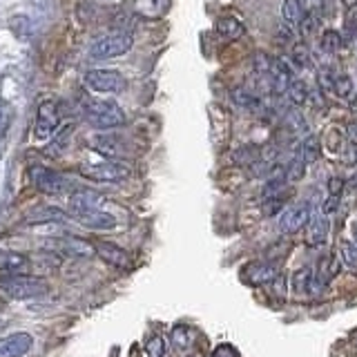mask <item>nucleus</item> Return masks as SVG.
<instances>
[{"label":"nucleus","instance_id":"44","mask_svg":"<svg viewBox=\"0 0 357 357\" xmlns=\"http://www.w3.org/2000/svg\"><path fill=\"white\" fill-rule=\"evenodd\" d=\"M342 188H344L342 178H337V176L331 178V181H328V195H342Z\"/></svg>","mask_w":357,"mask_h":357},{"label":"nucleus","instance_id":"35","mask_svg":"<svg viewBox=\"0 0 357 357\" xmlns=\"http://www.w3.org/2000/svg\"><path fill=\"white\" fill-rule=\"evenodd\" d=\"M293 63L297 67H308L310 65V50H308V45H304V43L295 45V47H293Z\"/></svg>","mask_w":357,"mask_h":357},{"label":"nucleus","instance_id":"16","mask_svg":"<svg viewBox=\"0 0 357 357\" xmlns=\"http://www.w3.org/2000/svg\"><path fill=\"white\" fill-rule=\"evenodd\" d=\"M94 150L100 152L103 156H109V159H119V156H126V145L119 137H112V134H100V137H94L92 141Z\"/></svg>","mask_w":357,"mask_h":357},{"label":"nucleus","instance_id":"45","mask_svg":"<svg viewBox=\"0 0 357 357\" xmlns=\"http://www.w3.org/2000/svg\"><path fill=\"white\" fill-rule=\"evenodd\" d=\"M5 112H3V107H0V137H5V132H7V114Z\"/></svg>","mask_w":357,"mask_h":357},{"label":"nucleus","instance_id":"32","mask_svg":"<svg viewBox=\"0 0 357 357\" xmlns=\"http://www.w3.org/2000/svg\"><path fill=\"white\" fill-rule=\"evenodd\" d=\"M340 252H342L344 264L349 266L351 271H357V245H355V243H351V241H342Z\"/></svg>","mask_w":357,"mask_h":357},{"label":"nucleus","instance_id":"8","mask_svg":"<svg viewBox=\"0 0 357 357\" xmlns=\"http://www.w3.org/2000/svg\"><path fill=\"white\" fill-rule=\"evenodd\" d=\"M277 275H279V268L268 261H250L241 271V279L250 286L268 284V282H273V279H277Z\"/></svg>","mask_w":357,"mask_h":357},{"label":"nucleus","instance_id":"48","mask_svg":"<svg viewBox=\"0 0 357 357\" xmlns=\"http://www.w3.org/2000/svg\"><path fill=\"white\" fill-rule=\"evenodd\" d=\"M353 237H355V241H357V221L353 223Z\"/></svg>","mask_w":357,"mask_h":357},{"label":"nucleus","instance_id":"25","mask_svg":"<svg viewBox=\"0 0 357 357\" xmlns=\"http://www.w3.org/2000/svg\"><path fill=\"white\" fill-rule=\"evenodd\" d=\"M301 159H304L306 163H315L319 159L321 154V141L315 137V134H310V137L304 139V143H301Z\"/></svg>","mask_w":357,"mask_h":357},{"label":"nucleus","instance_id":"41","mask_svg":"<svg viewBox=\"0 0 357 357\" xmlns=\"http://www.w3.org/2000/svg\"><path fill=\"white\" fill-rule=\"evenodd\" d=\"M340 208V195H328V199L324 201V206H321V212L324 215H331V212H335Z\"/></svg>","mask_w":357,"mask_h":357},{"label":"nucleus","instance_id":"37","mask_svg":"<svg viewBox=\"0 0 357 357\" xmlns=\"http://www.w3.org/2000/svg\"><path fill=\"white\" fill-rule=\"evenodd\" d=\"M346 33L351 38H357V5H353L346 11Z\"/></svg>","mask_w":357,"mask_h":357},{"label":"nucleus","instance_id":"40","mask_svg":"<svg viewBox=\"0 0 357 357\" xmlns=\"http://www.w3.org/2000/svg\"><path fill=\"white\" fill-rule=\"evenodd\" d=\"M317 81H319V87L324 89V92H333V81H335V78L331 76L328 70H321L319 76H317Z\"/></svg>","mask_w":357,"mask_h":357},{"label":"nucleus","instance_id":"29","mask_svg":"<svg viewBox=\"0 0 357 357\" xmlns=\"http://www.w3.org/2000/svg\"><path fill=\"white\" fill-rule=\"evenodd\" d=\"M333 92L335 96H340V98H349L353 94V78L349 74H340V76H335V81H333Z\"/></svg>","mask_w":357,"mask_h":357},{"label":"nucleus","instance_id":"42","mask_svg":"<svg viewBox=\"0 0 357 357\" xmlns=\"http://www.w3.org/2000/svg\"><path fill=\"white\" fill-rule=\"evenodd\" d=\"M212 357H239V355H237V351H234L230 344H221V346H217V349H215Z\"/></svg>","mask_w":357,"mask_h":357},{"label":"nucleus","instance_id":"47","mask_svg":"<svg viewBox=\"0 0 357 357\" xmlns=\"http://www.w3.org/2000/svg\"><path fill=\"white\" fill-rule=\"evenodd\" d=\"M351 107L357 109V94H351Z\"/></svg>","mask_w":357,"mask_h":357},{"label":"nucleus","instance_id":"27","mask_svg":"<svg viewBox=\"0 0 357 357\" xmlns=\"http://www.w3.org/2000/svg\"><path fill=\"white\" fill-rule=\"evenodd\" d=\"M190 344H192V331L185 326H176L172 331V346L176 351H188Z\"/></svg>","mask_w":357,"mask_h":357},{"label":"nucleus","instance_id":"11","mask_svg":"<svg viewBox=\"0 0 357 357\" xmlns=\"http://www.w3.org/2000/svg\"><path fill=\"white\" fill-rule=\"evenodd\" d=\"M31 335L29 333H14L0 340V357H22L31 351Z\"/></svg>","mask_w":357,"mask_h":357},{"label":"nucleus","instance_id":"33","mask_svg":"<svg viewBox=\"0 0 357 357\" xmlns=\"http://www.w3.org/2000/svg\"><path fill=\"white\" fill-rule=\"evenodd\" d=\"M261 156V150L252 148V145H245V148H241L239 152H234V161L237 163H245V165H252L257 159Z\"/></svg>","mask_w":357,"mask_h":357},{"label":"nucleus","instance_id":"18","mask_svg":"<svg viewBox=\"0 0 357 357\" xmlns=\"http://www.w3.org/2000/svg\"><path fill=\"white\" fill-rule=\"evenodd\" d=\"M76 219L81 221L85 228H92V230H112V228H116V219L112 215H107V212H103V210L87 212V215H81Z\"/></svg>","mask_w":357,"mask_h":357},{"label":"nucleus","instance_id":"1","mask_svg":"<svg viewBox=\"0 0 357 357\" xmlns=\"http://www.w3.org/2000/svg\"><path fill=\"white\" fill-rule=\"evenodd\" d=\"M85 119L96 130H114L126 123V114L114 100H89L85 105Z\"/></svg>","mask_w":357,"mask_h":357},{"label":"nucleus","instance_id":"17","mask_svg":"<svg viewBox=\"0 0 357 357\" xmlns=\"http://www.w3.org/2000/svg\"><path fill=\"white\" fill-rule=\"evenodd\" d=\"M56 250H63L65 255L76 257V259H87V257L94 255V245H89L83 239H74V237H67V239H59L56 241Z\"/></svg>","mask_w":357,"mask_h":357},{"label":"nucleus","instance_id":"9","mask_svg":"<svg viewBox=\"0 0 357 357\" xmlns=\"http://www.w3.org/2000/svg\"><path fill=\"white\" fill-rule=\"evenodd\" d=\"M94 252L105 264L114 266V268H130L132 266V257L123 250L121 245L112 243V241H94Z\"/></svg>","mask_w":357,"mask_h":357},{"label":"nucleus","instance_id":"15","mask_svg":"<svg viewBox=\"0 0 357 357\" xmlns=\"http://www.w3.org/2000/svg\"><path fill=\"white\" fill-rule=\"evenodd\" d=\"M27 271V257L11 250H0V273L7 277L22 275Z\"/></svg>","mask_w":357,"mask_h":357},{"label":"nucleus","instance_id":"7","mask_svg":"<svg viewBox=\"0 0 357 357\" xmlns=\"http://www.w3.org/2000/svg\"><path fill=\"white\" fill-rule=\"evenodd\" d=\"M31 178H33V185L45 195H63L65 190L70 188V181H67L63 174L47 170V167H33Z\"/></svg>","mask_w":357,"mask_h":357},{"label":"nucleus","instance_id":"13","mask_svg":"<svg viewBox=\"0 0 357 357\" xmlns=\"http://www.w3.org/2000/svg\"><path fill=\"white\" fill-rule=\"evenodd\" d=\"M268 78H271L273 89H275L277 94H286L290 83L295 81L293 72H290V67H288V63L282 61V59H273V65H271V72H268Z\"/></svg>","mask_w":357,"mask_h":357},{"label":"nucleus","instance_id":"23","mask_svg":"<svg viewBox=\"0 0 357 357\" xmlns=\"http://www.w3.org/2000/svg\"><path fill=\"white\" fill-rule=\"evenodd\" d=\"M65 219V212L54 208V206H40L36 210H31L29 215L25 217L27 223H40V221H63Z\"/></svg>","mask_w":357,"mask_h":357},{"label":"nucleus","instance_id":"14","mask_svg":"<svg viewBox=\"0 0 357 357\" xmlns=\"http://www.w3.org/2000/svg\"><path fill=\"white\" fill-rule=\"evenodd\" d=\"M328 237V219L324 212H312L306 223V243L308 245H321Z\"/></svg>","mask_w":357,"mask_h":357},{"label":"nucleus","instance_id":"4","mask_svg":"<svg viewBox=\"0 0 357 357\" xmlns=\"http://www.w3.org/2000/svg\"><path fill=\"white\" fill-rule=\"evenodd\" d=\"M81 174L92 178V181L116 183V181H123V178L130 176V167L123 163H116V161H107V163H96V165H83Z\"/></svg>","mask_w":357,"mask_h":357},{"label":"nucleus","instance_id":"24","mask_svg":"<svg viewBox=\"0 0 357 357\" xmlns=\"http://www.w3.org/2000/svg\"><path fill=\"white\" fill-rule=\"evenodd\" d=\"M317 279L321 284H328L331 279L337 275V264H335V257L333 255H321L319 261H317Z\"/></svg>","mask_w":357,"mask_h":357},{"label":"nucleus","instance_id":"39","mask_svg":"<svg viewBox=\"0 0 357 357\" xmlns=\"http://www.w3.org/2000/svg\"><path fill=\"white\" fill-rule=\"evenodd\" d=\"M328 150L335 152V154L342 152V134L335 130V128L328 130Z\"/></svg>","mask_w":357,"mask_h":357},{"label":"nucleus","instance_id":"31","mask_svg":"<svg viewBox=\"0 0 357 357\" xmlns=\"http://www.w3.org/2000/svg\"><path fill=\"white\" fill-rule=\"evenodd\" d=\"M304 172H306V161L301 159V154H299L297 159H293V161H290V165L286 167V181L295 183V181H299L301 176H304Z\"/></svg>","mask_w":357,"mask_h":357},{"label":"nucleus","instance_id":"34","mask_svg":"<svg viewBox=\"0 0 357 357\" xmlns=\"http://www.w3.org/2000/svg\"><path fill=\"white\" fill-rule=\"evenodd\" d=\"M165 353V340L161 337V335H154V337L148 340V344H145V355L148 357H163Z\"/></svg>","mask_w":357,"mask_h":357},{"label":"nucleus","instance_id":"6","mask_svg":"<svg viewBox=\"0 0 357 357\" xmlns=\"http://www.w3.org/2000/svg\"><path fill=\"white\" fill-rule=\"evenodd\" d=\"M85 85L92 92L109 94L123 89V76L114 70H89L85 74Z\"/></svg>","mask_w":357,"mask_h":357},{"label":"nucleus","instance_id":"46","mask_svg":"<svg viewBox=\"0 0 357 357\" xmlns=\"http://www.w3.org/2000/svg\"><path fill=\"white\" fill-rule=\"evenodd\" d=\"M349 137H351V141H355V143H357V121H355L353 126L349 128Z\"/></svg>","mask_w":357,"mask_h":357},{"label":"nucleus","instance_id":"12","mask_svg":"<svg viewBox=\"0 0 357 357\" xmlns=\"http://www.w3.org/2000/svg\"><path fill=\"white\" fill-rule=\"evenodd\" d=\"M100 204H103V197L94 190H76L70 199V208L74 212V217H81L87 215V212H94L100 210Z\"/></svg>","mask_w":357,"mask_h":357},{"label":"nucleus","instance_id":"2","mask_svg":"<svg viewBox=\"0 0 357 357\" xmlns=\"http://www.w3.org/2000/svg\"><path fill=\"white\" fill-rule=\"evenodd\" d=\"M132 36L126 31H112L107 36H100L96 43H92L89 47V59L94 61H107V59H116L132 50Z\"/></svg>","mask_w":357,"mask_h":357},{"label":"nucleus","instance_id":"10","mask_svg":"<svg viewBox=\"0 0 357 357\" xmlns=\"http://www.w3.org/2000/svg\"><path fill=\"white\" fill-rule=\"evenodd\" d=\"M310 219V210L306 204H299V206H293L284 210V215L279 217V230L286 232V234H293L297 230H301L308 223Z\"/></svg>","mask_w":357,"mask_h":357},{"label":"nucleus","instance_id":"3","mask_svg":"<svg viewBox=\"0 0 357 357\" xmlns=\"http://www.w3.org/2000/svg\"><path fill=\"white\" fill-rule=\"evenodd\" d=\"M3 290L11 299H36L50 293L47 282H43L38 277L31 275H14L7 277V282H3Z\"/></svg>","mask_w":357,"mask_h":357},{"label":"nucleus","instance_id":"43","mask_svg":"<svg viewBox=\"0 0 357 357\" xmlns=\"http://www.w3.org/2000/svg\"><path fill=\"white\" fill-rule=\"evenodd\" d=\"M299 29L304 31V33H312L317 29V18H312L310 14H306V18L301 20V25H299Z\"/></svg>","mask_w":357,"mask_h":357},{"label":"nucleus","instance_id":"38","mask_svg":"<svg viewBox=\"0 0 357 357\" xmlns=\"http://www.w3.org/2000/svg\"><path fill=\"white\" fill-rule=\"evenodd\" d=\"M271 65H273V59H268V54H257L255 56V70L259 74H266L271 72Z\"/></svg>","mask_w":357,"mask_h":357},{"label":"nucleus","instance_id":"22","mask_svg":"<svg viewBox=\"0 0 357 357\" xmlns=\"http://www.w3.org/2000/svg\"><path fill=\"white\" fill-rule=\"evenodd\" d=\"M217 31H219V36H223L226 40H237L243 36V25L237 18L226 16L217 20Z\"/></svg>","mask_w":357,"mask_h":357},{"label":"nucleus","instance_id":"36","mask_svg":"<svg viewBox=\"0 0 357 357\" xmlns=\"http://www.w3.org/2000/svg\"><path fill=\"white\" fill-rule=\"evenodd\" d=\"M290 248H293L290 241H282V250H279V241H277L273 248L266 252V259L268 261H284L286 257H288V252H290Z\"/></svg>","mask_w":357,"mask_h":357},{"label":"nucleus","instance_id":"21","mask_svg":"<svg viewBox=\"0 0 357 357\" xmlns=\"http://www.w3.org/2000/svg\"><path fill=\"white\" fill-rule=\"evenodd\" d=\"M310 277H312V271L308 266L304 268H297L293 273V279H290V288H293V293L297 297H310Z\"/></svg>","mask_w":357,"mask_h":357},{"label":"nucleus","instance_id":"30","mask_svg":"<svg viewBox=\"0 0 357 357\" xmlns=\"http://www.w3.org/2000/svg\"><path fill=\"white\" fill-rule=\"evenodd\" d=\"M232 100L237 105L245 107V109H259L261 107L259 98H257L255 94H250V92H245V89H234V92H232Z\"/></svg>","mask_w":357,"mask_h":357},{"label":"nucleus","instance_id":"5","mask_svg":"<svg viewBox=\"0 0 357 357\" xmlns=\"http://www.w3.org/2000/svg\"><path fill=\"white\" fill-rule=\"evenodd\" d=\"M61 123V114H59V105L54 100H45L40 103L38 112H36V126H33V137L38 141H47L54 130L59 128Z\"/></svg>","mask_w":357,"mask_h":357},{"label":"nucleus","instance_id":"19","mask_svg":"<svg viewBox=\"0 0 357 357\" xmlns=\"http://www.w3.org/2000/svg\"><path fill=\"white\" fill-rule=\"evenodd\" d=\"M306 5H304V0H284V5H282V16L284 20L288 22L290 27H299L301 25V20L306 18Z\"/></svg>","mask_w":357,"mask_h":357},{"label":"nucleus","instance_id":"20","mask_svg":"<svg viewBox=\"0 0 357 357\" xmlns=\"http://www.w3.org/2000/svg\"><path fill=\"white\" fill-rule=\"evenodd\" d=\"M167 7H170V0H134V11L145 18H159Z\"/></svg>","mask_w":357,"mask_h":357},{"label":"nucleus","instance_id":"28","mask_svg":"<svg viewBox=\"0 0 357 357\" xmlns=\"http://www.w3.org/2000/svg\"><path fill=\"white\" fill-rule=\"evenodd\" d=\"M321 50L326 52V54H335L340 47H342V36H340V31H335V29H326L321 33Z\"/></svg>","mask_w":357,"mask_h":357},{"label":"nucleus","instance_id":"26","mask_svg":"<svg viewBox=\"0 0 357 357\" xmlns=\"http://www.w3.org/2000/svg\"><path fill=\"white\" fill-rule=\"evenodd\" d=\"M288 100L293 105H301V103H306L308 100V87H306V83L304 81H293L290 83V87H288Z\"/></svg>","mask_w":357,"mask_h":357}]
</instances>
